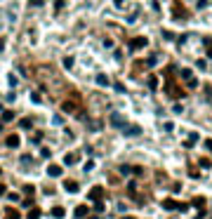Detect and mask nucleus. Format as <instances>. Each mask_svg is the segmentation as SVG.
I'll return each mask as SVG.
<instances>
[{"instance_id": "nucleus-1", "label": "nucleus", "mask_w": 212, "mask_h": 219, "mask_svg": "<svg viewBox=\"0 0 212 219\" xmlns=\"http://www.w3.org/2000/svg\"><path fill=\"white\" fill-rule=\"evenodd\" d=\"M108 120H111L113 127H120V130H125V127H127V120L120 116V113H111V118H108Z\"/></svg>"}, {"instance_id": "nucleus-2", "label": "nucleus", "mask_w": 212, "mask_h": 219, "mask_svg": "<svg viewBox=\"0 0 212 219\" xmlns=\"http://www.w3.org/2000/svg\"><path fill=\"white\" fill-rule=\"evenodd\" d=\"M101 198H104V188H101V186H92V188H90V200L99 203Z\"/></svg>"}, {"instance_id": "nucleus-3", "label": "nucleus", "mask_w": 212, "mask_h": 219, "mask_svg": "<svg viewBox=\"0 0 212 219\" xmlns=\"http://www.w3.org/2000/svg\"><path fill=\"white\" fill-rule=\"evenodd\" d=\"M139 47H146V38H132L130 40V50H139Z\"/></svg>"}, {"instance_id": "nucleus-4", "label": "nucleus", "mask_w": 212, "mask_h": 219, "mask_svg": "<svg viewBox=\"0 0 212 219\" xmlns=\"http://www.w3.org/2000/svg\"><path fill=\"white\" fill-rule=\"evenodd\" d=\"M5 144L10 146V149H17V146L21 144V139H19V134H10V137L5 139Z\"/></svg>"}, {"instance_id": "nucleus-5", "label": "nucleus", "mask_w": 212, "mask_h": 219, "mask_svg": "<svg viewBox=\"0 0 212 219\" xmlns=\"http://www.w3.org/2000/svg\"><path fill=\"white\" fill-rule=\"evenodd\" d=\"M61 172H64L61 165H50V167H47V174H50V177H61Z\"/></svg>"}, {"instance_id": "nucleus-6", "label": "nucleus", "mask_w": 212, "mask_h": 219, "mask_svg": "<svg viewBox=\"0 0 212 219\" xmlns=\"http://www.w3.org/2000/svg\"><path fill=\"white\" fill-rule=\"evenodd\" d=\"M123 132L130 134V137H137V134H142V127H139V125H130V127H125Z\"/></svg>"}, {"instance_id": "nucleus-7", "label": "nucleus", "mask_w": 212, "mask_h": 219, "mask_svg": "<svg viewBox=\"0 0 212 219\" xmlns=\"http://www.w3.org/2000/svg\"><path fill=\"white\" fill-rule=\"evenodd\" d=\"M14 120V111H2V116H0V123L5 125V123H12Z\"/></svg>"}, {"instance_id": "nucleus-8", "label": "nucleus", "mask_w": 212, "mask_h": 219, "mask_svg": "<svg viewBox=\"0 0 212 219\" xmlns=\"http://www.w3.org/2000/svg\"><path fill=\"white\" fill-rule=\"evenodd\" d=\"M87 212H90V207H87V205H78V207H75V217H78V219H83L85 217V214H87Z\"/></svg>"}, {"instance_id": "nucleus-9", "label": "nucleus", "mask_w": 212, "mask_h": 219, "mask_svg": "<svg viewBox=\"0 0 212 219\" xmlns=\"http://www.w3.org/2000/svg\"><path fill=\"white\" fill-rule=\"evenodd\" d=\"M64 188H66L69 193H75L80 186H78V182H71V179H69V182H64Z\"/></svg>"}, {"instance_id": "nucleus-10", "label": "nucleus", "mask_w": 212, "mask_h": 219, "mask_svg": "<svg viewBox=\"0 0 212 219\" xmlns=\"http://www.w3.org/2000/svg\"><path fill=\"white\" fill-rule=\"evenodd\" d=\"M64 163H66V165H75V163H78V155H75V153H66Z\"/></svg>"}, {"instance_id": "nucleus-11", "label": "nucleus", "mask_w": 212, "mask_h": 219, "mask_svg": "<svg viewBox=\"0 0 212 219\" xmlns=\"http://www.w3.org/2000/svg\"><path fill=\"white\" fill-rule=\"evenodd\" d=\"M5 219H21V214L19 212H17V210H5Z\"/></svg>"}, {"instance_id": "nucleus-12", "label": "nucleus", "mask_w": 212, "mask_h": 219, "mask_svg": "<svg viewBox=\"0 0 212 219\" xmlns=\"http://www.w3.org/2000/svg\"><path fill=\"white\" fill-rule=\"evenodd\" d=\"M163 207L165 210H177V207H179V203H175V200H170V198H167V200H163Z\"/></svg>"}, {"instance_id": "nucleus-13", "label": "nucleus", "mask_w": 212, "mask_h": 219, "mask_svg": "<svg viewBox=\"0 0 212 219\" xmlns=\"http://www.w3.org/2000/svg\"><path fill=\"white\" fill-rule=\"evenodd\" d=\"M64 214H66V210H64V207H52V217L54 219H61Z\"/></svg>"}, {"instance_id": "nucleus-14", "label": "nucleus", "mask_w": 212, "mask_h": 219, "mask_svg": "<svg viewBox=\"0 0 212 219\" xmlns=\"http://www.w3.org/2000/svg\"><path fill=\"white\" fill-rule=\"evenodd\" d=\"M31 125H33V120H31V118H21V120H19V127H21V130H28Z\"/></svg>"}, {"instance_id": "nucleus-15", "label": "nucleus", "mask_w": 212, "mask_h": 219, "mask_svg": "<svg viewBox=\"0 0 212 219\" xmlns=\"http://www.w3.org/2000/svg\"><path fill=\"white\" fill-rule=\"evenodd\" d=\"M97 85H101V87H108V78H106L104 73H99V75H97Z\"/></svg>"}, {"instance_id": "nucleus-16", "label": "nucleus", "mask_w": 212, "mask_h": 219, "mask_svg": "<svg viewBox=\"0 0 212 219\" xmlns=\"http://www.w3.org/2000/svg\"><path fill=\"white\" fill-rule=\"evenodd\" d=\"M193 205L198 210H205V198H193Z\"/></svg>"}, {"instance_id": "nucleus-17", "label": "nucleus", "mask_w": 212, "mask_h": 219, "mask_svg": "<svg viewBox=\"0 0 212 219\" xmlns=\"http://www.w3.org/2000/svg\"><path fill=\"white\" fill-rule=\"evenodd\" d=\"M28 219H40V210H38V207H33L31 212H28Z\"/></svg>"}, {"instance_id": "nucleus-18", "label": "nucleus", "mask_w": 212, "mask_h": 219, "mask_svg": "<svg viewBox=\"0 0 212 219\" xmlns=\"http://www.w3.org/2000/svg\"><path fill=\"white\" fill-rule=\"evenodd\" d=\"M181 78H184L186 83H189V80H193V75H191V71H189V69H184V71H181Z\"/></svg>"}, {"instance_id": "nucleus-19", "label": "nucleus", "mask_w": 212, "mask_h": 219, "mask_svg": "<svg viewBox=\"0 0 212 219\" xmlns=\"http://www.w3.org/2000/svg\"><path fill=\"white\" fill-rule=\"evenodd\" d=\"M7 83H10L12 87H17V85H19V80L14 78V73H10V75H7Z\"/></svg>"}, {"instance_id": "nucleus-20", "label": "nucleus", "mask_w": 212, "mask_h": 219, "mask_svg": "<svg viewBox=\"0 0 212 219\" xmlns=\"http://www.w3.org/2000/svg\"><path fill=\"white\" fill-rule=\"evenodd\" d=\"M31 102H33V104H40V102H42V97L38 94V92H31Z\"/></svg>"}, {"instance_id": "nucleus-21", "label": "nucleus", "mask_w": 212, "mask_h": 219, "mask_svg": "<svg viewBox=\"0 0 212 219\" xmlns=\"http://www.w3.org/2000/svg\"><path fill=\"white\" fill-rule=\"evenodd\" d=\"M24 193H26V196H33V193H36V186H31V184H26V186H24Z\"/></svg>"}, {"instance_id": "nucleus-22", "label": "nucleus", "mask_w": 212, "mask_h": 219, "mask_svg": "<svg viewBox=\"0 0 212 219\" xmlns=\"http://www.w3.org/2000/svg\"><path fill=\"white\" fill-rule=\"evenodd\" d=\"M31 163H33L31 155H21V165H31Z\"/></svg>"}, {"instance_id": "nucleus-23", "label": "nucleus", "mask_w": 212, "mask_h": 219, "mask_svg": "<svg viewBox=\"0 0 212 219\" xmlns=\"http://www.w3.org/2000/svg\"><path fill=\"white\" fill-rule=\"evenodd\" d=\"M64 66L71 69V66H73V57H64Z\"/></svg>"}, {"instance_id": "nucleus-24", "label": "nucleus", "mask_w": 212, "mask_h": 219, "mask_svg": "<svg viewBox=\"0 0 212 219\" xmlns=\"http://www.w3.org/2000/svg\"><path fill=\"white\" fill-rule=\"evenodd\" d=\"M148 87H151V90H156V87H158V80H156L153 75H151V78H148Z\"/></svg>"}, {"instance_id": "nucleus-25", "label": "nucleus", "mask_w": 212, "mask_h": 219, "mask_svg": "<svg viewBox=\"0 0 212 219\" xmlns=\"http://www.w3.org/2000/svg\"><path fill=\"white\" fill-rule=\"evenodd\" d=\"M83 170H85V172H92V170H94V163H92V160H87V163H85V167H83Z\"/></svg>"}, {"instance_id": "nucleus-26", "label": "nucleus", "mask_w": 212, "mask_h": 219, "mask_svg": "<svg viewBox=\"0 0 212 219\" xmlns=\"http://www.w3.org/2000/svg\"><path fill=\"white\" fill-rule=\"evenodd\" d=\"M130 172H132L130 165H120V174H130Z\"/></svg>"}, {"instance_id": "nucleus-27", "label": "nucleus", "mask_w": 212, "mask_h": 219, "mask_svg": "<svg viewBox=\"0 0 212 219\" xmlns=\"http://www.w3.org/2000/svg\"><path fill=\"white\" fill-rule=\"evenodd\" d=\"M52 123H54V125H61L64 118H61V116H52Z\"/></svg>"}, {"instance_id": "nucleus-28", "label": "nucleus", "mask_w": 212, "mask_h": 219, "mask_svg": "<svg viewBox=\"0 0 212 219\" xmlns=\"http://www.w3.org/2000/svg\"><path fill=\"white\" fill-rule=\"evenodd\" d=\"M73 108H75V106H73V104H69V102L64 104V111H66V113H71V111H73Z\"/></svg>"}, {"instance_id": "nucleus-29", "label": "nucleus", "mask_w": 212, "mask_h": 219, "mask_svg": "<svg viewBox=\"0 0 212 219\" xmlns=\"http://www.w3.org/2000/svg\"><path fill=\"white\" fill-rule=\"evenodd\" d=\"M5 196H7V198H10L12 203H17V200H19V196H17V193H5Z\"/></svg>"}, {"instance_id": "nucleus-30", "label": "nucleus", "mask_w": 212, "mask_h": 219, "mask_svg": "<svg viewBox=\"0 0 212 219\" xmlns=\"http://www.w3.org/2000/svg\"><path fill=\"white\" fill-rule=\"evenodd\" d=\"M113 90H116V92H125V87H123V83H116V85H113Z\"/></svg>"}, {"instance_id": "nucleus-31", "label": "nucleus", "mask_w": 212, "mask_h": 219, "mask_svg": "<svg viewBox=\"0 0 212 219\" xmlns=\"http://www.w3.org/2000/svg\"><path fill=\"white\" fill-rule=\"evenodd\" d=\"M205 45H207V57H212V40H205Z\"/></svg>"}, {"instance_id": "nucleus-32", "label": "nucleus", "mask_w": 212, "mask_h": 219, "mask_svg": "<svg viewBox=\"0 0 212 219\" xmlns=\"http://www.w3.org/2000/svg\"><path fill=\"white\" fill-rule=\"evenodd\" d=\"M207 5H210V0H198V7H200V10H203V7H207Z\"/></svg>"}, {"instance_id": "nucleus-33", "label": "nucleus", "mask_w": 212, "mask_h": 219, "mask_svg": "<svg viewBox=\"0 0 212 219\" xmlns=\"http://www.w3.org/2000/svg\"><path fill=\"white\" fill-rule=\"evenodd\" d=\"M210 165H212V163L207 160V158H203V160H200V167H210Z\"/></svg>"}, {"instance_id": "nucleus-34", "label": "nucleus", "mask_w": 212, "mask_h": 219, "mask_svg": "<svg viewBox=\"0 0 212 219\" xmlns=\"http://www.w3.org/2000/svg\"><path fill=\"white\" fill-rule=\"evenodd\" d=\"M94 210H97V212H101V210H104V203H101V200H99V203H94Z\"/></svg>"}, {"instance_id": "nucleus-35", "label": "nucleus", "mask_w": 212, "mask_h": 219, "mask_svg": "<svg viewBox=\"0 0 212 219\" xmlns=\"http://www.w3.org/2000/svg\"><path fill=\"white\" fill-rule=\"evenodd\" d=\"M7 193V188H5V184H0V196H5Z\"/></svg>"}, {"instance_id": "nucleus-36", "label": "nucleus", "mask_w": 212, "mask_h": 219, "mask_svg": "<svg viewBox=\"0 0 212 219\" xmlns=\"http://www.w3.org/2000/svg\"><path fill=\"white\" fill-rule=\"evenodd\" d=\"M205 146L210 149V153H212V139H207V141H205Z\"/></svg>"}, {"instance_id": "nucleus-37", "label": "nucleus", "mask_w": 212, "mask_h": 219, "mask_svg": "<svg viewBox=\"0 0 212 219\" xmlns=\"http://www.w3.org/2000/svg\"><path fill=\"white\" fill-rule=\"evenodd\" d=\"M5 50V38H0V52Z\"/></svg>"}, {"instance_id": "nucleus-38", "label": "nucleus", "mask_w": 212, "mask_h": 219, "mask_svg": "<svg viewBox=\"0 0 212 219\" xmlns=\"http://www.w3.org/2000/svg\"><path fill=\"white\" fill-rule=\"evenodd\" d=\"M31 5H36V7H38V5H42V0H31Z\"/></svg>"}, {"instance_id": "nucleus-39", "label": "nucleus", "mask_w": 212, "mask_h": 219, "mask_svg": "<svg viewBox=\"0 0 212 219\" xmlns=\"http://www.w3.org/2000/svg\"><path fill=\"white\" fill-rule=\"evenodd\" d=\"M113 2H116V7H123V2H125V0H113Z\"/></svg>"}, {"instance_id": "nucleus-40", "label": "nucleus", "mask_w": 212, "mask_h": 219, "mask_svg": "<svg viewBox=\"0 0 212 219\" xmlns=\"http://www.w3.org/2000/svg\"><path fill=\"white\" fill-rule=\"evenodd\" d=\"M0 134H2V123H0Z\"/></svg>"}, {"instance_id": "nucleus-41", "label": "nucleus", "mask_w": 212, "mask_h": 219, "mask_svg": "<svg viewBox=\"0 0 212 219\" xmlns=\"http://www.w3.org/2000/svg\"><path fill=\"white\" fill-rule=\"evenodd\" d=\"M123 219H134V217H123Z\"/></svg>"}, {"instance_id": "nucleus-42", "label": "nucleus", "mask_w": 212, "mask_h": 219, "mask_svg": "<svg viewBox=\"0 0 212 219\" xmlns=\"http://www.w3.org/2000/svg\"><path fill=\"white\" fill-rule=\"evenodd\" d=\"M0 111H2V104H0Z\"/></svg>"}, {"instance_id": "nucleus-43", "label": "nucleus", "mask_w": 212, "mask_h": 219, "mask_svg": "<svg viewBox=\"0 0 212 219\" xmlns=\"http://www.w3.org/2000/svg\"><path fill=\"white\" fill-rule=\"evenodd\" d=\"M0 174H2V167H0Z\"/></svg>"}]
</instances>
